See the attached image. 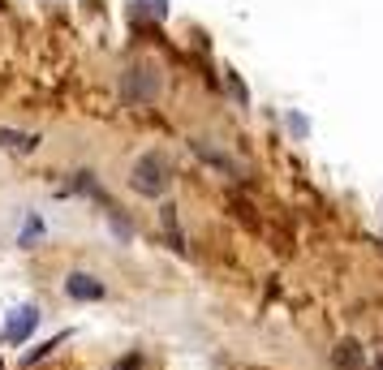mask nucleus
Instances as JSON below:
<instances>
[{
	"mask_svg": "<svg viewBox=\"0 0 383 370\" xmlns=\"http://www.w3.org/2000/svg\"><path fill=\"white\" fill-rule=\"evenodd\" d=\"M168 181H172V172H168V160L160 151H147L134 160L130 168V185L138 194H147V199H160V194H168Z\"/></svg>",
	"mask_w": 383,
	"mask_h": 370,
	"instance_id": "f257e3e1",
	"label": "nucleus"
},
{
	"mask_svg": "<svg viewBox=\"0 0 383 370\" xmlns=\"http://www.w3.org/2000/svg\"><path fill=\"white\" fill-rule=\"evenodd\" d=\"M35 327H39V310H35V306H17V310H13V318L5 323V336H0V349H5V344H9V349H17V344H27Z\"/></svg>",
	"mask_w": 383,
	"mask_h": 370,
	"instance_id": "f03ea898",
	"label": "nucleus"
},
{
	"mask_svg": "<svg viewBox=\"0 0 383 370\" xmlns=\"http://www.w3.org/2000/svg\"><path fill=\"white\" fill-rule=\"evenodd\" d=\"M160 95V78H156V69H130L125 73V100H142V104H151Z\"/></svg>",
	"mask_w": 383,
	"mask_h": 370,
	"instance_id": "7ed1b4c3",
	"label": "nucleus"
},
{
	"mask_svg": "<svg viewBox=\"0 0 383 370\" xmlns=\"http://www.w3.org/2000/svg\"><path fill=\"white\" fill-rule=\"evenodd\" d=\"M65 293H69L73 302H104L108 298V288L99 284L95 276H87V271H73V276L65 280Z\"/></svg>",
	"mask_w": 383,
	"mask_h": 370,
	"instance_id": "20e7f679",
	"label": "nucleus"
},
{
	"mask_svg": "<svg viewBox=\"0 0 383 370\" xmlns=\"http://www.w3.org/2000/svg\"><path fill=\"white\" fill-rule=\"evenodd\" d=\"M35 134H17V130H0V146H13V151H35Z\"/></svg>",
	"mask_w": 383,
	"mask_h": 370,
	"instance_id": "39448f33",
	"label": "nucleus"
},
{
	"mask_svg": "<svg viewBox=\"0 0 383 370\" xmlns=\"http://www.w3.org/2000/svg\"><path fill=\"white\" fill-rule=\"evenodd\" d=\"M336 366H349V370H357V366H362V349H357L353 340L336 344Z\"/></svg>",
	"mask_w": 383,
	"mask_h": 370,
	"instance_id": "423d86ee",
	"label": "nucleus"
},
{
	"mask_svg": "<svg viewBox=\"0 0 383 370\" xmlns=\"http://www.w3.org/2000/svg\"><path fill=\"white\" fill-rule=\"evenodd\" d=\"M147 362H142V353H125V357H117L112 362V370H142Z\"/></svg>",
	"mask_w": 383,
	"mask_h": 370,
	"instance_id": "0eeeda50",
	"label": "nucleus"
},
{
	"mask_svg": "<svg viewBox=\"0 0 383 370\" xmlns=\"http://www.w3.org/2000/svg\"><path fill=\"white\" fill-rule=\"evenodd\" d=\"M35 233H43V224H39V219H35V215H31V219H27V233H22V245H27V241H31V237H35Z\"/></svg>",
	"mask_w": 383,
	"mask_h": 370,
	"instance_id": "6e6552de",
	"label": "nucleus"
},
{
	"mask_svg": "<svg viewBox=\"0 0 383 370\" xmlns=\"http://www.w3.org/2000/svg\"><path fill=\"white\" fill-rule=\"evenodd\" d=\"M375 370H383V357H379V366H375Z\"/></svg>",
	"mask_w": 383,
	"mask_h": 370,
	"instance_id": "1a4fd4ad",
	"label": "nucleus"
}]
</instances>
